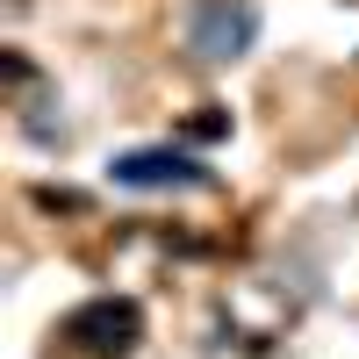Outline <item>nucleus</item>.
I'll use <instances>...</instances> for the list:
<instances>
[{"mask_svg": "<svg viewBox=\"0 0 359 359\" xmlns=\"http://www.w3.org/2000/svg\"><path fill=\"white\" fill-rule=\"evenodd\" d=\"M187 137H201V144H208V137H230V115H194Z\"/></svg>", "mask_w": 359, "mask_h": 359, "instance_id": "20e7f679", "label": "nucleus"}, {"mask_svg": "<svg viewBox=\"0 0 359 359\" xmlns=\"http://www.w3.org/2000/svg\"><path fill=\"white\" fill-rule=\"evenodd\" d=\"M50 338L72 359H137L144 345V302L137 294H86L79 309L50 323Z\"/></svg>", "mask_w": 359, "mask_h": 359, "instance_id": "f257e3e1", "label": "nucleus"}, {"mask_svg": "<svg viewBox=\"0 0 359 359\" xmlns=\"http://www.w3.org/2000/svg\"><path fill=\"white\" fill-rule=\"evenodd\" d=\"M252 43H259V0H194L187 8L194 65H237Z\"/></svg>", "mask_w": 359, "mask_h": 359, "instance_id": "7ed1b4c3", "label": "nucleus"}, {"mask_svg": "<svg viewBox=\"0 0 359 359\" xmlns=\"http://www.w3.org/2000/svg\"><path fill=\"white\" fill-rule=\"evenodd\" d=\"M108 180L130 187V194H194V187H216L208 158L187 151V144H137V151H115Z\"/></svg>", "mask_w": 359, "mask_h": 359, "instance_id": "f03ea898", "label": "nucleus"}]
</instances>
